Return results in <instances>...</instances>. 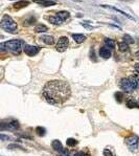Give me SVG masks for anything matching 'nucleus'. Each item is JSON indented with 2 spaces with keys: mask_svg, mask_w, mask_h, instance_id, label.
<instances>
[{
  "mask_svg": "<svg viewBox=\"0 0 139 156\" xmlns=\"http://www.w3.org/2000/svg\"><path fill=\"white\" fill-rule=\"evenodd\" d=\"M70 85L62 80H52L45 84L43 96L50 105H61L70 98Z\"/></svg>",
  "mask_w": 139,
  "mask_h": 156,
  "instance_id": "obj_1",
  "label": "nucleus"
},
{
  "mask_svg": "<svg viewBox=\"0 0 139 156\" xmlns=\"http://www.w3.org/2000/svg\"><path fill=\"white\" fill-rule=\"evenodd\" d=\"M1 27L8 33L15 34L18 30V25L11 16L5 14L3 15L2 19H1Z\"/></svg>",
  "mask_w": 139,
  "mask_h": 156,
  "instance_id": "obj_2",
  "label": "nucleus"
},
{
  "mask_svg": "<svg viewBox=\"0 0 139 156\" xmlns=\"http://www.w3.org/2000/svg\"><path fill=\"white\" fill-rule=\"evenodd\" d=\"M137 81H138V79L135 76H130L129 78H125V79L121 80L120 87H121V89L123 91L130 93L132 91H134V89L137 88Z\"/></svg>",
  "mask_w": 139,
  "mask_h": 156,
  "instance_id": "obj_3",
  "label": "nucleus"
},
{
  "mask_svg": "<svg viewBox=\"0 0 139 156\" xmlns=\"http://www.w3.org/2000/svg\"><path fill=\"white\" fill-rule=\"evenodd\" d=\"M4 44H5L6 50L11 52L12 54H15V55H19L22 47H24L22 46L23 42L21 40H10V41L4 42Z\"/></svg>",
  "mask_w": 139,
  "mask_h": 156,
  "instance_id": "obj_4",
  "label": "nucleus"
},
{
  "mask_svg": "<svg viewBox=\"0 0 139 156\" xmlns=\"http://www.w3.org/2000/svg\"><path fill=\"white\" fill-rule=\"evenodd\" d=\"M125 142L131 151H137L139 147V138L137 136H130L125 140Z\"/></svg>",
  "mask_w": 139,
  "mask_h": 156,
  "instance_id": "obj_5",
  "label": "nucleus"
},
{
  "mask_svg": "<svg viewBox=\"0 0 139 156\" xmlns=\"http://www.w3.org/2000/svg\"><path fill=\"white\" fill-rule=\"evenodd\" d=\"M68 44H69L68 38L65 37V36H63V37H61L59 39V41L57 43V50L60 52H65L67 49V47H68Z\"/></svg>",
  "mask_w": 139,
  "mask_h": 156,
  "instance_id": "obj_6",
  "label": "nucleus"
},
{
  "mask_svg": "<svg viewBox=\"0 0 139 156\" xmlns=\"http://www.w3.org/2000/svg\"><path fill=\"white\" fill-rule=\"evenodd\" d=\"M23 50H24V52L27 56H29V57H33V56H36L39 52H40V47L25 44L24 47H23Z\"/></svg>",
  "mask_w": 139,
  "mask_h": 156,
  "instance_id": "obj_7",
  "label": "nucleus"
},
{
  "mask_svg": "<svg viewBox=\"0 0 139 156\" xmlns=\"http://www.w3.org/2000/svg\"><path fill=\"white\" fill-rule=\"evenodd\" d=\"M34 2L38 3L42 6H52L57 4V2L53 0H34Z\"/></svg>",
  "mask_w": 139,
  "mask_h": 156,
  "instance_id": "obj_8",
  "label": "nucleus"
},
{
  "mask_svg": "<svg viewBox=\"0 0 139 156\" xmlns=\"http://www.w3.org/2000/svg\"><path fill=\"white\" fill-rule=\"evenodd\" d=\"M101 6H103V8H111V10H113V11L117 12V13H119V14H121V15H123V16H125V17H127V18H129V19L134 20V18H133V17H132V16H130V15L127 14L125 12L121 11V10H119V8H115V6H109V5H106V4H101Z\"/></svg>",
  "mask_w": 139,
  "mask_h": 156,
  "instance_id": "obj_9",
  "label": "nucleus"
},
{
  "mask_svg": "<svg viewBox=\"0 0 139 156\" xmlns=\"http://www.w3.org/2000/svg\"><path fill=\"white\" fill-rule=\"evenodd\" d=\"M99 56H101V58H104V59H109V58L111 57V50L107 46L101 47V49H99Z\"/></svg>",
  "mask_w": 139,
  "mask_h": 156,
  "instance_id": "obj_10",
  "label": "nucleus"
},
{
  "mask_svg": "<svg viewBox=\"0 0 139 156\" xmlns=\"http://www.w3.org/2000/svg\"><path fill=\"white\" fill-rule=\"evenodd\" d=\"M51 146L55 151L60 152V153H62L63 151H64V148H63V146H62V144H61L60 140H53V142H51Z\"/></svg>",
  "mask_w": 139,
  "mask_h": 156,
  "instance_id": "obj_11",
  "label": "nucleus"
},
{
  "mask_svg": "<svg viewBox=\"0 0 139 156\" xmlns=\"http://www.w3.org/2000/svg\"><path fill=\"white\" fill-rule=\"evenodd\" d=\"M41 39H42V41H43L45 44H47V45H52V44L55 43V39H53L52 36L43 35L41 37Z\"/></svg>",
  "mask_w": 139,
  "mask_h": 156,
  "instance_id": "obj_12",
  "label": "nucleus"
},
{
  "mask_svg": "<svg viewBox=\"0 0 139 156\" xmlns=\"http://www.w3.org/2000/svg\"><path fill=\"white\" fill-rule=\"evenodd\" d=\"M49 22L51 23V24H53V25H61L63 23V20L61 19L60 17L59 16H50L49 17Z\"/></svg>",
  "mask_w": 139,
  "mask_h": 156,
  "instance_id": "obj_13",
  "label": "nucleus"
},
{
  "mask_svg": "<svg viewBox=\"0 0 139 156\" xmlns=\"http://www.w3.org/2000/svg\"><path fill=\"white\" fill-rule=\"evenodd\" d=\"M72 38H73L74 41L79 44L83 43V42L86 40V37H85L84 35H82V34H73V35H72Z\"/></svg>",
  "mask_w": 139,
  "mask_h": 156,
  "instance_id": "obj_14",
  "label": "nucleus"
},
{
  "mask_svg": "<svg viewBox=\"0 0 139 156\" xmlns=\"http://www.w3.org/2000/svg\"><path fill=\"white\" fill-rule=\"evenodd\" d=\"M4 128L8 129V130H13V131H14V130H17V129L19 128V123H18L17 121L10 122V123L6 124V127H4Z\"/></svg>",
  "mask_w": 139,
  "mask_h": 156,
  "instance_id": "obj_15",
  "label": "nucleus"
},
{
  "mask_svg": "<svg viewBox=\"0 0 139 156\" xmlns=\"http://www.w3.org/2000/svg\"><path fill=\"white\" fill-rule=\"evenodd\" d=\"M57 16L60 17L63 21H65V20H67L69 17H70V14H69V12H67V11H61V12H58Z\"/></svg>",
  "mask_w": 139,
  "mask_h": 156,
  "instance_id": "obj_16",
  "label": "nucleus"
},
{
  "mask_svg": "<svg viewBox=\"0 0 139 156\" xmlns=\"http://www.w3.org/2000/svg\"><path fill=\"white\" fill-rule=\"evenodd\" d=\"M35 30L37 32V33H45V32H47L48 30V27H47L46 25L44 24H39L36 26Z\"/></svg>",
  "mask_w": 139,
  "mask_h": 156,
  "instance_id": "obj_17",
  "label": "nucleus"
},
{
  "mask_svg": "<svg viewBox=\"0 0 139 156\" xmlns=\"http://www.w3.org/2000/svg\"><path fill=\"white\" fill-rule=\"evenodd\" d=\"M118 48H119L120 52H127V50L129 49V44L125 43V41H123V42H119V43H118Z\"/></svg>",
  "mask_w": 139,
  "mask_h": 156,
  "instance_id": "obj_18",
  "label": "nucleus"
},
{
  "mask_svg": "<svg viewBox=\"0 0 139 156\" xmlns=\"http://www.w3.org/2000/svg\"><path fill=\"white\" fill-rule=\"evenodd\" d=\"M105 43H106L107 47H110V48H115V41H114V40L107 38L106 40H105Z\"/></svg>",
  "mask_w": 139,
  "mask_h": 156,
  "instance_id": "obj_19",
  "label": "nucleus"
},
{
  "mask_svg": "<svg viewBox=\"0 0 139 156\" xmlns=\"http://www.w3.org/2000/svg\"><path fill=\"white\" fill-rule=\"evenodd\" d=\"M28 5V2L27 1H22V2H17L14 4V8H25V6Z\"/></svg>",
  "mask_w": 139,
  "mask_h": 156,
  "instance_id": "obj_20",
  "label": "nucleus"
},
{
  "mask_svg": "<svg viewBox=\"0 0 139 156\" xmlns=\"http://www.w3.org/2000/svg\"><path fill=\"white\" fill-rule=\"evenodd\" d=\"M123 41H125V43H128V44H133L134 43V39L132 38L130 35H125V36H123Z\"/></svg>",
  "mask_w": 139,
  "mask_h": 156,
  "instance_id": "obj_21",
  "label": "nucleus"
},
{
  "mask_svg": "<svg viewBox=\"0 0 139 156\" xmlns=\"http://www.w3.org/2000/svg\"><path fill=\"white\" fill-rule=\"evenodd\" d=\"M66 144H67L68 147H74L77 144V142L74 138H68V140H66Z\"/></svg>",
  "mask_w": 139,
  "mask_h": 156,
  "instance_id": "obj_22",
  "label": "nucleus"
},
{
  "mask_svg": "<svg viewBox=\"0 0 139 156\" xmlns=\"http://www.w3.org/2000/svg\"><path fill=\"white\" fill-rule=\"evenodd\" d=\"M36 132H37V134H38L39 136H43V135L45 134V129L42 128V127H38V128L36 129Z\"/></svg>",
  "mask_w": 139,
  "mask_h": 156,
  "instance_id": "obj_23",
  "label": "nucleus"
},
{
  "mask_svg": "<svg viewBox=\"0 0 139 156\" xmlns=\"http://www.w3.org/2000/svg\"><path fill=\"white\" fill-rule=\"evenodd\" d=\"M127 105H128L130 108H134V107H137L138 106V104H137L136 102L134 101V100H129L128 103H127Z\"/></svg>",
  "mask_w": 139,
  "mask_h": 156,
  "instance_id": "obj_24",
  "label": "nucleus"
},
{
  "mask_svg": "<svg viewBox=\"0 0 139 156\" xmlns=\"http://www.w3.org/2000/svg\"><path fill=\"white\" fill-rule=\"evenodd\" d=\"M115 98H116V100H117L119 103H121V102H123V94L121 92H116V93H115Z\"/></svg>",
  "mask_w": 139,
  "mask_h": 156,
  "instance_id": "obj_25",
  "label": "nucleus"
},
{
  "mask_svg": "<svg viewBox=\"0 0 139 156\" xmlns=\"http://www.w3.org/2000/svg\"><path fill=\"white\" fill-rule=\"evenodd\" d=\"M104 156H114V154L112 153L110 150H108V149H105L104 150Z\"/></svg>",
  "mask_w": 139,
  "mask_h": 156,
  "instance_id": "obj_26",
  "label": "nucleus"
},
{
  "mask_svg": "<svg viewBox=\"0 0 139 156\" xmlns=\"http://www.w3.org/2000/svg\"><path fill=\"white\" fill-rule=\"evenodd\" d=\"M135 70H136V72L139 74V64H136V65H135Z\"/></svg>",
  "mask_w": 139,
  "mask_h": 156,
  "instance_id": "obj_27",
  "label": "nucleus"
},
{
  "mask_svg": "<svg viewBox=\"0 0 139 156\" xmlns=\"http://www.w3.org/2000/svg\"><path fill=\"white\" fill-rule=\"evenodd\" d=\"M74 156H85V154L83 152H79V153H77Z\"/></svg>",
  "mask_w": 139,
  "mask_h": 156,
  "instance_id": "obj_28",
  "label": "nucleus"
},
{
  "mask_svg": "<svg viewBox=\"0 0 139 156\" xmlns=\"http://www.w3.org/2000/svg\"><path fill=\"white\" fill-rule=\"evenodd\" d=\"M135 56H136V58L139 60V50L138 52H136V54H135Z\"/></svg>",
  "mask_w": 139,
  "mask_h": 156,
  "instance_id": "obj_29",
  "label": "nucleus"
},
{
  "mask_svg": "<svg viewBox=\"0 0 139 156\" xmlns=\"http://www.w3.org/2000/svg\"><path fill=\"white\" fill-rule=\"evenodd\" d=\"M72 1H75V2H82V0H72Z\"/></svg>",
  "mask_w": 139,
  "mask_h": 156,
  "instance_id": "obj_30",
  "label": "nucleus"
},
{
  "mask_svg": "<svg viewBox=\"0 0 139 156\" xmlns=\"http://www.w3.org/2000/svg\"><path fill=\"white\" fill-rule=\"evenodd\" d=\"M137 88H139V79H138V81H137Z\"/></svg>",
  "mask_w": 139,
  "mask_h": 156,
  "instance_id": "obj_31",
  "label": "nucleus"
}]
</instances>
